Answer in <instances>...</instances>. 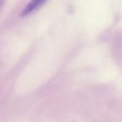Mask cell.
<instances>
[{
  "instance_id": "7a4b0ae2",
  "label": "cell",
  "mask_w": 122,
  "mask_h": 122,
  "mask_svg": "<svg viewBox=\"0 0 122 122\" xmlns=\"http://www.w3.org/2000/svg\"><path fill=\"white\" fill-rule=\"evenodd\" d=\"M4 1H5V0H0V8H1L2 6L3 5V3H4Z\"/></svg>"
},
{
  "instance_id": "6da1fadb",
  "label": "cell",
  "mask_w": 122,
  "mask_h": 122,
  "mask_svg": "<svg viewBox=\"0 0 122 122\" xmlns=\"http://www.w3.org/2000/svg\"><path fill=\"white\" fill-rule=\"evenodd\" d=\"M46 1H47V0H32V1L23 8V11L21 12V16L22 17L27 16V15L32 13V12L37 10L40 7H42V5L45 3Z\"/></svg>"
}]
</instances>
